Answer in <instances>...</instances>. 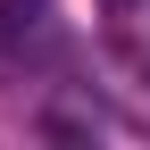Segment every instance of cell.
Wrapping results in <instances>:
<instances>
[{"label":"cell","mask_w":150,"mask_h":150,"mask_svg":"<svg viewBox=\"0 0 150 150\" xmlns=\"http://www.w3.org/2000/svg\"><path fill=\"white\" fill-rule=\"evenodd\" d=\"M67 50V25L50 0H0V75H42Z\"/></svg>","instance_id":"cell-1"},{"label":"cell","mask_w":150,"mask_h":150,"mask_svg":"<svg viewBox=\"0 0 150 150\" xmlns=\"http://www.w3.org/2000/svg\"><path fill=\"white\" fill-rule=\"evenodd\" d=\"M100 8H134V0H100Z\"/></svg>","instance_id":"cell-2"}]
</instances>
